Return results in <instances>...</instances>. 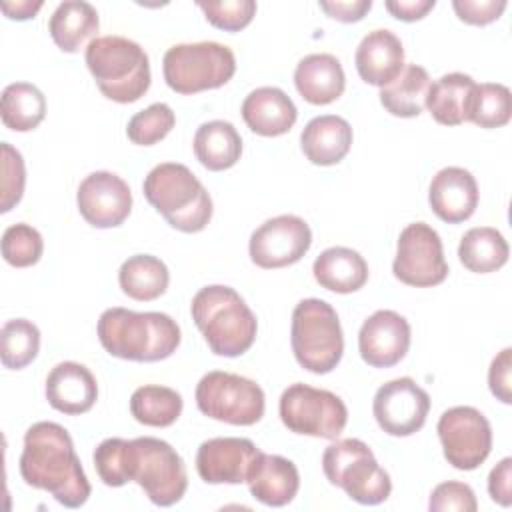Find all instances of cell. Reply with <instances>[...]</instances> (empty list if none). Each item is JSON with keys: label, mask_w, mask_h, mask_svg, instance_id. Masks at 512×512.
I'll return each mask as SVG.
<instances>
[{"label": "cell", "mask_w": 512, "mask_h": 512, "mask_svg": "<svg viewBox=\"0 0 512 512\" xmlns=\"http://www.w3.org/2000/svg\"><path fill=\"white\" fill-rule=\"evenodd\" d=\"M94 468L106 486L120 488L136 482L148 500L162 508L180 502L188 488L182 456L154 436L102 440L94 450Z\"/></svg>", "instance_id": "6da1fadb"}, {"label": "cell", "mask_w": 512, "mask_h": 512, "mask_svg": "<svg viewBox=\"0 0 512 512\" xmlns=\"http://www.w3.org/2000/svg\"><path fill=\"white\" fill-rule=\"evenodd\" d=\"M18 468L28 486L46 490L66 508H80L90 498L92 488L74 452V442L56 422L42 420L26 430Z\"/></svg>", "instance_id": "7a4b0ae2"}, {"label": "cell", "mask_w": 512, "mask_h": 512, "mask_svg": "<svg viewBox=\"0 0 512 512\" xmlns=\"http://www.w3.org/2000/svg\"><path fill=\"white\" fill-rule=\"evenodd\" d=\"M98 340L110 356L158 362L180 346V326L164 312H134L114 306L98 318Z\"/></svg>", "instance_id": "3957f363"}, {"label": "cell", "mask_w": 512, "mask_h": 512, "mask_svg": "<svg viewBox=\"0 0 512 512\" xmlns=\"http://www.w3.org/2000/svg\"><path fill=\"white\" fill-rule=\"evenodd\" d=\"M192 320L216 356L236 358L250 350L258 322L244 298L230 286L200 288L190 304Z\"/></svg>", "instance_id": "277c9868"}, {"label": "cell", "mask_w": 512, "mask_h": 512, "mask_svg": "<svg viewBox=\"0 0 512 512\" xmlns=\"http://www.w3.org/2000/svg\"><path fill=\"white\" fill-rule=\"evenodd\" d=\"M148 204L176 230L194 234L212 218V198L192 170L178 162L154 166L142 184Z\"/></svg>", "instance_id": "5b68a950"}, {"label": "cell", "mask_w": 512, "mask_h": 512, "mask_svg": "<svg viewBox=\"0 0 512 512\" xmlns=\"http://www.w3.org/2000/svg\"><path fill=\"white\" fill-rule=\"evenodd\" d=\"M98 90L118 104L140 100L150 88V60L144 48L124 36H98L84 52Z\"/></svg>", "instance_id": "8992f818"}, {"label": "cell", "mask_w": 512, "mask_h": 512, "mask_svg": "<svg viewBox=\"0 0 512 512\" xmlns=\"http://www.w3.org/2000/svg\"><path fill=\"white\" fill-rule=\"evenodd\" d=\"M290 344L304 370L332 372L344 354V334L336 310L320 298L300 300L292 312Z\"/></svg>", "instance_id": "52a82bcc"}, {"label": "cell", "mask_w": 512, "mask_h": 512, "mask_svg": "<svg viewBox=\"0 0 512 512\" xmlns=\"http://www.w3.org/2000/svg\"><path fill=\"white\" fill-rule=\"evenodd\" d=\"M322 470L332 486L342 488L348 498L364 506L382 504L392 492L388 472L376 462L368 444L358 438H344L326 446Z\"/></svg>", "instance_id": "ba28073f"}, {"label": "cell", "mask_w": 512, "mask_h": 512, "mask_svg": "<svg viewBox=\"0 0 512 512\" xmlns=\"http://www.w3.org/2000/svg\"><path fill=\"white\" fill-rule=\"evenodd\" d=\"M162 72L170 90L196 94L224 86L236 72V56L220 42L174 44L162 58Z\"/></svg>", "instance_id": "9c48e42d"}, {"label": "cell", "mask_w": 512, "mask_h": 512, "mask_svg": "<svg viewBox=\"0 0 512 512\" xmlns=\"http://www.w3.org/2000/svg\"><path fill=\"white\" fill-rule=\"evenodd\" d=\"M198 410L218 422L252 426L264 416V390L240 374L212 370L196 384Z\"/></svg>", "instance_id": "30bf717a"}, {"label": "cell", "mask_w": 512, "mask_h": 512, "mask_svg": "<svg viewBox=\"0 0 512 512\" xmlns=\"http://www.w3.org/2000/svg\"><path fill=\"white\" fill-rule=\"evenodd\" d=\"M282 424L302 436L336 440L348 422V410L340 396L302 382L290 384L278 404Z\"/></svg>", "instance_id": "8fae6325"}, {"label": "cell", "mask_w": 512, "mask_h": 512, "mask_svg": "<svg viewBox=\"0 0 512 512\" xmlns=\"http://www.w3.org/2000/svg\"><path fill=\"white\" fill-rule=\"evenodd\" d=\"M392 272L402 284L416 288H430L446 280L448 264L442 240L430 224L412 222L400 232Z\"/></svg>", "instance_id": "7c38bea8"}, {"label": "cell", "mask_w": 512, "mask_h": 512, "mask_svg": "<svg viewBox=\"0 0 512 512\" xmlns=\"http://www.w3.org/2000/svg\"><path fill=\"white\" fill-rule=\"evenodd\" d=\"M444 458L456 470H476L492 450L488 418L474 406H454L436 424Z\"/></svg>", "instance_id": "4fadbf2b"}, {"label": "cell", "mask_w": 512, "mask_h": 512, "mask_svg": "<svg viewBox=\"0 0 512 512\" xmlns=\"http://www.w3.org/2000/svg\"><path fill=\"white\" fill-rule=\"evenodd\" d=\"M312 244V230L300 216L280 214L260 224L248 242L250 260L266 270L296 264Z\"/></svg>", "instance_id": "5bb4252c"}, {"label": "cell", "mask_w": 512, "mask_h": 512, "mask_svg": "<svg viewBox=\"0 0 512 512\" xmlns=\"http://www.w3.org/2000/svg\"><path fill=\"white\" fill-rule=\"evenodd\" d=\"M430 396L412 378H396L382 384L372 400V414L378 426L390 436H412L428 416Z\"/></svg>", "instance_id": "9a60e30c"}, {"label": "cell", "mask_w": 512, "mask_h": 512, "mask_svg": "<svg viewBox=\"0 0 512 512\" xmlns=\"http://www.w3.org/2000/svg\"><path fill=\"white\" fill-rule=\"evenodd\" d=\"M76 204L90 226L116 228L130 216L132 192L118 174L98 170L80 182Z\"/></svg>", "instance_id": "2e32d148"}, {"label": "cell", "mask_w": 512, "mask_h": 512, "mask_svg": "<svg viewBox=\"0 0 512 512\" xmlns=\"http://www.w3.org/2000/svg\"><path fill=\"white\" fill-rule=\"evenodd\" d=\"M260 452L248 438H210L196 452V472L206 484H242Z\"/></svg>", "instance_id": "e0dca14e"}, {"label": "cell", "mask_w": 512, "mask_h": 512, "mask_svg": "<svg viewBox=\"0 0 512 512\" xmlns=\"http://www.w3.org/2000/svg\"><path fill=\"white\" fill-rule=\"evenodd\" d=\"M410 348V324L394 310H376L358 332V352L372 368L396 366Z\"/></svg>", "instance_id": "ac0fdd59"}, {"label": "cell", "mask_w": 512, "mask_h": 512, "mask_svg": "<svg viewBox=\"0 0 512 512\" xmlns=\"http://www.w3.org/2000/svg\"><path fill=\"white\" fill-rule=\"evenodd\" d=\"M432 212L448 222L460 224L468 220L478 206V184L472 172L460 166H446L432 176L428 188Z\"/></svg>", "instance_id": "d6986e66"}, {"label": "cell", "mask_w": 512, "mask_h": 512, "mask_svg": "<svg viewBox=\"0 0 512 512\" xmlns=\"http://www.w3.org/2000/svg\"><path fill=\"white\" fill-rule=\"evenodd\" d=\"M46 400L62 414H84L98 400L96 378L84 364L60 362L46 376Z\"/></svg>", "instance_id": "ffe728a7"}, {"label": "cell", "mask_w": 512, "mask_h": 512, "mask_svg": "<svg viewBox=\"0 0 512 512\" xmlns=\"http://www.w3.org/2000/svg\"><path fill=\"white\" fill-rule=\"evenodd\" d=\"M354 64L358 76L372 86H388L404 70V48L400 38L386 30L378 28L368 32L354 54Z\"/></svg>", "instance_id": "44dd1931"}, {"label": "cell", "mask_w": 512, "mask_h": 512, "mask_svg": "<svg viewBox=\"0 0 512 512\" xmlns=\"http://www.w3.org/2000/svg\"><path fill=\"white\" fill-rule=\"evenodd\" d=\"M250 494L264 506L282 508L294 500L300 488V474L292 460L260 452L248 474Z\"/></svg>", "instance_id": "7402d4cb"}, {"label": "cell", "mask_w": 512, "mask_h": 512, "mask_svg": "<svg viewBox=\"0 0 512 512\" xmlns=\"http://www.w3.org/2000/svg\"><path fill=\"white\" fill-rule=\"evenodd\" d=\"M242 118L254 134L282 136L294 126L298 110L284 90L276 86H262L244 98Z\"/></svg>", "instance_id": "603a6c76"}, {"label": "cell", "mask_w": 512, "mask_h": 512, "mask_svg": "<svg viewBox=\"0 0 512 512\" xmlns=\"http://www.w3.org/2000/svg\"><path fill=\"white\" fill-rule=\"evenodd\" d=\"M294 86L298 94L316 106L338 100L346 88V76L340 60L332 54H308L294 70Z\"/></svg>", "instance_id": "cb8c5ba5"}, {"label": "cell", "mask_w": 512, "mask_h": 512, "mask_svg": "<svg viewBox=\"0 0 512 512\" xmlns=\"http://www.w3.org/2000/svg\"><path fill=\"white\" fill-rule=\"evenodd\" d=\"M300 146L304 156L316 166H334L350 152L352 126L336 114L312 118L302 134Z\"/></svg>", "instance_id": "d4e9b609"}, {"label": "cell", "mask_w": 512, "mask_h": 512, "mask_svg": "<svg viewBox=\"0 0 512 512\" xmlns=\"http://www.w3.org/2000/svg\"><path fill=\"white\" fill-rule=\"evenodd\" d=\"M312 272L322 288L336 294L356 292L368 280L366 260L346 246H332L320 252L312 264Z\"/></svg>", "instance_id": "484cf974"}, {"label": "cell", "mask_w": 512, "mask_h": 512, "mask_svg": "<svg viewBox=\"0 0 512 512\" xmlns=\"http://www.w3.org/2000/svg\"><path fill=\"white\" fill-rule=\"evenodd\" d=\"M100 28L98 12L90 2L66 0L56 6L48 20V32L62 52H78Z\"/></svg>", "instance_id": "4316f807"}, {"label": "cell", "mask_w": 512, "mask_h": 512, "mask_svg": "<svg viewBox=\"0 0 512 512\" xmlns=\"http://www.w3.org/2000/svg\"><path fill=\"white\" fill-rule=\"evenodd\" d=\"M192 144L196 160L212 172L232 168L242 154V138L234 124L226 120H210L200 124Z\"/></svg>", "instance_id": "83f0119b"}, {"label": "cell", "mask_w": 512, "mask_h": 512, "mask_svg": "<svg viewBox=\"0 0 512 512\" xmlns=\"http://www.w3.org/2000/svg\"><path fill=\"white\" fill-rule=\"evenodd\" d=\"M476 82L462 72H450L430 84L426 108L430 116L444 126H458L468 122V106Z\"/></svg>", "instance_id": "f1b7e54d"}, {"label": "cell", "mask_w": 512, "mask_h": 512, "mask_svg": "<svg viewBox=\"0 0 512 512\" xmlns=\"http://www.w3.org/2000/svg\"><path fill=\"white\" fill-rule=\"evenodd\" d=\"M118 282L128 298L150 302L166 292L170 272L160 258L152 254H134L122 262L118 270Z\"/></svg>", "instance_id": "f546056e"}, {"label": "cell", "mask_w": 512, "mask_h": 512, "mask_svg": "<svg viewBox=\"0 0 512 512\" xmlns=\"http://www.w3.org/2000/svg\"><path fill=\"white\" fill-rule=\"evenodd\" d=\"M430 76L426 68L408 64L388 86L380 88V104L398 118H414L426 108Z\"/></svg>", "instance_id": "4dcf8cb0"}, {"label": "cell", "mask_w": 512, "mask_h": 512, "mask_svg": "<svg viewBox=\"0 0 512 512\" xmlns=\"http://www.w3.org/2000/svg\"><path fill=\"white\" fill-rule=\"evenodd\" d=\"M506 238L490 226L470 228L458 244V258L462 266L474 274H490L508 262Z\"/></svg>", "instance_id": "1f68e13d"}, {"label": "cell", "mask_w": 512, "mask_h": 512, "mask_svg": "<svg viewBox=\"0 0 512 512\" xmlns=\"http://www.w3.org/2000/svg\"><path fill=\"white\" fill-rule=\"evenodd\" d=\"M0 116L14 132L34 130L46 116V98L30 82H12L2 90Z\"/></svg>", "instance_id": "d6a6232c"}, {"label": "cell", "mask_w": 512, "mask_h": 512, "mask_svg": "<svg viewBox=\"0 0 512 512\" xmlns=\"http://www.w3.org/2000/svg\"><path fill=\"white\" fill-rule=\"evenodd\" d=\"M182 396L158 384H144L130 396V412L136 422L152 428L172 426L182 414Z\"/></svg>", "instance_id": "836d02e7"}, {"label": "cell", "mask_w": 512, "mask_h": 512, "mask_svg": "<svg viewBox=\"0 0 512 512\" xmlns=\"http://www.w3.org/2000/svg\"><path fill=\"white\" fill-rule=\"evenodd\" d=\"M40 350V330L32 320L14 318L0 330V360L10 370L28 366Z\"/></svg>", "instance_id": "e575fe53"}, {"label": "cell", "mask_w": 512, "mask_h": 512, "mask_svg": "<svg viewBox=\"0 0 512 512\" xmlns=\"http://www.w3.org/2000/svg\"><path fill=\"white\" fill-rule=\"evenodd\" d=\"M512 116V94L508 86L498 82L476 84L470 106L468 122L480 128H500L510 122Z\"/></svg>", "instance_id": "d590c367"}, {"label": "cell", "mask_w": 512, "mask_h": 512, "mask_svg": "<svg viewBox=\"0 0 512 512\" xmlns=\"http://www.w3.org/2000/svg\"><path fill=\"white\" fill-rule=\"evenodd\" d=\"M176 116L172 108L164 102L150 104L148 108L136 112L126 126L128 138L138 146H152L168 136V132L174 128Z\"/></svg>", "instance_id": "8d00e7d4"}, {"label": "cell", "mask_w": 512, "mask_h": 512, "mask_svg": "<svg viewBox=\"0 0 512 512\" xmlns=\"http://www.w3.org/2000/svg\"><path fill=\"white\" fill-rule=\"evenodd\" d=\"M44 252L42 234L26 224L18 222L4 230L2 234V256L14 268H28L40 260Z\"/></svg>", "instance_id": "74e56055"}, {"label": "cell", "mask_w": 512, "mask_h": 512, "mask_svg": "<svg viewBox=\"0 0 512 512\" xmlns=\"http://www.w3.org/2000/svg\"><path fill=\"white\" fill-rule=\"evenodd\" d=\"M198 8L204 12L206 20L226 32H238L246 28L254 14V0H224V2H198Z\"/></svg>", "instance_id": "f35d334b"}, {"label": "cell", "mask_w": 512, "mask_h": 512, "mask_svg": "<svg viewBox=\"0 0 512 512\" xmlns=\"http://www.w3.org/2000/svg\"><path fill=\"white\" fill-rule=\"evenodd\" d=\"M24 184H26V168H24L22 154L8 142H2L0 212H10L22 200Z\"/></svg>", "instance_id": "ab89813d"}, {"label": "cell", "mask_w": 512, "mask_h": 512, "mask_svg": "<svg viewBox=\"0 0 512 512\" xmlns=\"http://www.w3.org/2000/svg\"><path fill=\"white\" fill-rule=\"evenodd\" d=\"M428 508L432 512H476L478 502L474 496V490L464 484V482H456V480H448L438 484L428 500Z\"/></svg>", "instance_id": "60d3db41"}, {"label": "cell", "mask_w": 512, "mask_h": 512, "mask_svg": "<svg viewBox=\"0 0 512 512\" xmlns=\"http://www.w3.org/2000/svg\"><path fill=\"white\" fill-rule=\"evenodd\" d=\"M456 16L472 26H486L498 20L506 8V0H454Z\"/></svg>", "instance_id": "b9f144b4"}, {"label": "cell", "mask_w": 512, "mask_h": 512, "mask_svg": "<svg viewBox=\"0 0 512 512\" xmlns=\"http://www.w3.org/2000/svg\"><path fill=\"white\" fill-rule=\"evenodd\" d=\"M490 392L502 404L512 402V348H504L490 364L488 370Z\"/></svg>", "instance_id": "7bdbcfd3"}, {"label": "cell", "mask_w": 512, "mask_h": 512, "mask_svg": "<svg viewBox=\"0 0 512 512\" xmlns=\"http://www.w3.org/2000/svg\"><path fill=\"white\" fill-rule=\"evenodd\" d=\"M488 494L500 506L512 504V458H502L488 474Z\"/></svg>", "instance_id": "ee69618b"}, {"label": "cell", "mask_w": 512, "mask_h": 512, "mask_svg": "<svg viewBox=\"0 0 512 512\" xmlns=\"http://www.w3.org/2000/svg\"><path fill=\"white\" fill-rule=\"evenodd\" d=\"M320 8L338 22H358L372 8V0H336V2H320Z\"/></svg>", "instance_id": "f6af8a7d"}, {"label": "cell", "mask_w": 512, "mask_h": 512, "mask_svg": "<svg viewBox=\"0 0 512 512\" xmlns=\"http://www.w3.org/2000/svg\"><path fill=\"white\" fill-rule=\"evenodd\" d=\"M384 6L394 18L402 22H416L424 18L436 6V2L434 0H388Z\"/></svg>", "instance_id": "bcb514c9"}, {"label": "cell", "mask_w": 512, "mask_h": 512, "mask_svg": "<svg viewBox=\"0 0 512 512\" xmlns=\"http://www.w3.org/2000/svg\"><path fill=\"white\" fill-rule=\"evenodd\" d=\"M42 8V2L36 0H16V2H2V12L12 20H28Z\"/></svg>", "instance_id": "7dc6e473"}]
</instances>
